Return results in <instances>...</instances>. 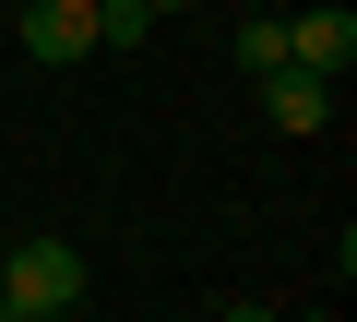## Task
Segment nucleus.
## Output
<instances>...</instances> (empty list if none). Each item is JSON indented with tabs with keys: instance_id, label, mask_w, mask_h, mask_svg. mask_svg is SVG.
<instances>
[{
	"instance_id": "obj_1",
	"label": "nucleus",
	"mask_w": 357,
	"mask_h": 322,
	"mask_svg": "<svg viewBox=\"0 0 357 322\" xmlns=\"http://www.w3.org/2000/svg\"><path fill=\"white\" fill-rule=\"evenodd\" d=\"M84 298V251L72 239H13L0 251V322H60Z\"/></svg>"
},
{
	"instance_id": "obj_2",
	"label": "nucleus",
	"mask_w": 357,
	"mask_h": 322,
	"mask_svg": "<svg viewBox=\"0 0 357 322\" xmlns=\"http://www.w3.org/2000/svg\"><path fill=\"white\" fill-rule=\"evenodd\" d=\"M24 60H48V72H72V60H96V0H24Z\"/></svg>"
},
{
	"instance_id": "obj_3",
	"label": "nucleus",
	"mask_w": 357,
	"mask_h": 322,
	"mask_svg": "<svg viewBox=\"0 0 357 322\" xmlns=\"http://www.w3.org/2000/svg\"><path fill=\"white\" fill-rule=\"evenodd\" d=\"M286 60H298V72H321V84H345V72H357V13H345V0L286 13Z\"/></svg>"
},
{
	"instance_id": "obj_4",
	"label": "nucleus",
	"mask_w": 357,
	"mask_h": 322,
	"mask_svg": "<svg viewBox=\"0 0 357 322\" xmlns=\"http://www.w3.org/2000/svg\"><path fill=\"white\" fill-rule=\"evenodd\" d=\"M262 119H274V131H321V119H333V84L298 72V60H274V72H262Z\"/></svg>"
},
{
	"instance_id": "obj_5",
	"label": "nucleus",
	"mask_w": 357,
	"mask_h": 322,
	"mask_svg": "<svg viewBox=\"0 0 357 322\" xmlns=\"http://www.w3.org/2000/svg\"><path fill=\"white\" fill-rule=\"evenodd\" d=\"M143 36H155L143 0H96V48H143Z\"/></svg>"
},
{
	"instance_id": "obj_6",
	"label": "nucleus",
	"mask_w": 357,
	"mask_h": 322,
	"mask_svg": "<svg viewBox=\"0 0 357 322\" xmlns=\"http://www.w3.org/2000/svg\"><path fill=\"white\" fill-rule=\"evenodd\" d=\"M274 60H286V13H262V24H238V72H250V84H262V72H274Z\"/></svg>"
},
{
	"instance_id": "obj_7",
	"label": "nucleus",
	"mask_w": 357,
	"mask_h": 322,
	"mask_svg": "<svg viewBox=\"0 0 357 322\" xmlns=\"http://www.w3.org/2000/svg\"><path fill=\"white\" fill-rule=\"evenodd\" d=\"M215 322H274V310H250V298H238V310H215Z\"/></svg>"
},
{
	"instance_id": "obj_8",
	"label": "nucleus",
	"mask_w": 357,
	"mask_h": 322,
	"mask_svg": "<svg viewBox=\"0 0 357 322\" xmlns=\"http://www.w3.org/2000/svg\"><path fill=\"white\" fill-rule=\"evenodd\" d=\"M143 13H191V0H143Z\"/></svg>"
},
{
	"instance_id": "obj_9",
	"label": "nucleus",
	"mask_w": 357,
	"mask_h": 322,
	"mask_svg": "<svg viewBox=\"0 0 357 322\" xmlns=\"http://www.w3.org/2000/svg\"><path fill=\"white\" fill-rule=\"evenodd\" d=\"M274 322H286V310H274ZM298 322H333V310H298Z\"/></svg>"
}]
</instances>
